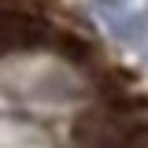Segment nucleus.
<instances>
[{"mask_svg": "<svg viewBox=\"0 0 148 148\" xmlns=\"http://www.w3.org/2000/svg\"><path fill=\"white\" fill-rule=\"evenodd\" d=\"M52 37L56 30L41 15L26 11V8H0V56L45 48V45H52Z\"/></svg>", "mask_w": 148, "mask_h": 148, "instance_id": "obj_1", "label": "nucleus"}]
</instances>
